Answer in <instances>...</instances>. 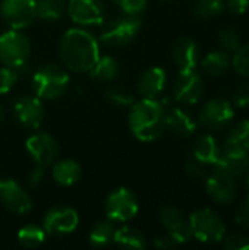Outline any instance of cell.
<instances>
[{"instance_id":"cell-1","label":"cell","mask_w":249,"mask_h":250,"mask_svg":"<svg viewBox=\"0 0 249 250\" xmlns=\"http://www.w3.org/2000/svg\"><path fill=\"white\" fill-rule=\"evenodd\" d=\"M59 56L68 69L73 72H90L100 57V45L88 31L72 28L60 40Z\"/></svg>"},{"instance_id":"cell-2","label":"cell","mask_w":249,"mask_h":250,"mask_svg":"<svg viewBox=\"0 0 249 250\" xmlns=\"http://www.w3.org/2000/svg\"><path fill=\"white\" fill-rule=\"evenodd\" d=\"M129 126L134 136L139 141L150 142L157 139L166 129L164 104L150 98H141L134 103L129 113Z\"/></svg>"},{"instance_id":"cell-3","label":"cell","mask_w":249,"mask_h":250,"mask_svg":"<svg viewBox=\"0 0 249 250\" xmlns=\"http://www.w3.org/2000/svg\"><path fill=\"white\" fill-rule=\"evenodd\" d=\"M69 73L57 64H45L32 76V89L41 100H54L69 86Z\"/></svg>"},{"instance_id":"cell-4","label":"cell","mask_w":249,"mask_h":250,"mask_svg":"<svg viewBox=\"0 0 249 250\" xmlns=\"http://www.w3.org/2000/svg\"><path fill=\"white\" fill-rule=\"evenodd\" d=\"M31 54V42L21 29H10L0 34V62L4 66L21 72Z\"/></svg>"},{"instance_id":"cell-5","label":"cell","mask_w":249,"mask_h":250,"mask_svg":"<svg viewBox=\"0 0 249 250\" xmlns=\"http://www.w3.org/2000/svg\"><path fill=\"white\" fill-rule=\"evenodd\" d=\"M141 29V19L135 15H122L107 21L100 32V41L110 47H122L135 40Z\"/></svg>"},{"instance_id":"cell-6","label":"cell","mask_w":249,"mask_h":250,"mask_svg":"<svg viewBox=\"0 0 249 250\" xmlns=\"http://www.w3.org/2000/svg\"><path fill=\"white\" fill-rule=\"evenodd\" d=\"M192 237L203 243H216L223 240L226 234V226L220 215L211 208H201L192 212L188 218Z\"/></svg>"},{"instance_id":"cell-7","label":"cell","mask_w":249,"mask_h":250,"mask_svg":"<svg viewBox=\"0 0 249 250\" xmlns=\"http://www.w3.org/2000/svg\"><path fill=\"white\" fill-rule=\"evenodd\" d=\"M138 199L132 190L119 188L113 190L106 199L107 218L114 223H126L138 214Z\"/></svg>"},{"instance_id":"cell-8","label":"cell","mask_w":249,"mask_h":250,"mask_svg":"<svg viewBox=\"0 0 249 250\" xmlns=\"http://www.w3.org/2000/svg\"><path fill=\"white\" fill-rule=\"evenodd\" d=\"M66 10L70 19L82 26L103 25L107 16L106 6L101 0H69Z\"/></svg>"},{"instance_id":"cell-9","label":"cell","mask_w":249,"mask_h":250,"mask_svg":"<svg viewBox=\"0 0 249 250\" xmlns=\"http://www.w3.org/2000/svg\"><path fill=\"white\" fill-rule=\"evenodd\" d=\"M79 224V217L78 212L73 208L69 207H54L51 208L43 221V229L45 234L54 236V237H62L73 233Z\"/></svg>"},{"instance_id":"cell-10","label":"cell","mask_w":249,"mask_h":250,"mask_svg":"<svg viewBox=\"0 0 249 250\" xmlns=\"http://www.w3.org/2000/svg\"><path fill=\"white\" fill-rule=\"evenodd\" d=\"M3 21L12 29H22L29 26L35 18V0H3L0 4Z\"/></svg>"},{"instance_id":"cell-11","label":"cell","mask_w":249,"mask_h":250,"mask_svg":"<svg viewBox=\"0 0 249 250\" xmlns=\"http://www.w3.org/2000/svg\"><path fill=\"white\" fill-rule=\"evenodd\" d=\"M25 146L29 155L32 157V160L35 161V164L40 167L51 164L57 158L59 151H60L57 141L44 132H37L31 135L26 139Z\"/></svg>"},{"instance_id":"cell-12","label":"cell","mask_w":249,"mask_h":250,"mask_svg":"<svg viewBox=\"0 0 249 250\" xmlns=\"http://www.w3.org/2000/svg\"><path fill=\"white\" fill-rule=\"evenodd\" d=\"M13 113L18 119V122L28 127V129H37L41 126L44 117H45V108L40 97H19L13 103Z\"/></svg>"},{"instance_id":"cell-13","label":"cell","mask_w":249,"mask_h":250,"mask_svg":"<svg viewBox=\"0 0 249 250\" xmlns=\"http://www.w3.org/2000/svg\"><path fill=\"white\" fill-rule=\"evenodd\" d=\"M233 107L229 101L222 98L210 100L200 113V122L208 130H220L233 119Z\"/></svg>"},{"instance_id":"cell-14","label":"cell","mask_w":249,"mask_h":250,"mask_svg":"<svg viewBox=\"0 0 249 250\" xmlns=\"http://www.w3.org/2000/svg\"><path fill=\"white\" fill-rule=\"evenodd\" d=\"M204 94V82L194 70L179 72V78L173 86V98L182 104H195Z\"/></svg>"},{"instance_id":"cell-15","label":"cell","mask_w":249,"mask_h":250,"mask_svg":"<svg viewBox=\"0 0 249 250\" xmlns=\"http://www.w3.org/2000/svg\"><path fill=\"white\" fill-rule=\"evenodd\" d=\"M0 202L13 214H26L32 208V201L26 190L16 180L0 182Z\"/></svg>"},{"instance_id":"cell-16","label":"cell","mask_w":249,"mask_h":250,"mask_svg":"<svg viewBox=\"0 0 249 250\" xmlns=\"http://www.w3.org/2000/svg\"><path fill=\"white\" fill-rule=\"evenodd\" d=\"M160 220L163 226L167 230V234L178 243H186L188 240L192 239L191 227H189V220L183 217V212L173 207V205H166L160 209Z\"/></svg>"},{"instance_id":"cell-17","label":"cell","mask_w":249,"mask_h":250,"mask_svg":"<svg viewBox=\"0 0 249 250\" xmlns=\"http://www.w3.org/2000/svg\"><path fill=\"white\" fill-rule=\"evenodd\" d=\"M205 188L208 195L220 204H229L238 196V185L235 177L216 168V171L205 179Z\"/></svg>"},{"instance_id":"cell-18","label":"cell","mask_w":249,"mask_h":250,"mask_svg":"<svg viewBox=\"0 0 249 250\" xmlns=\"http://www.w3.org/2000/svg\"><path fill=\"white\" fill-rule=\"evenodd\" d=\"M216 168L233 177L244 176L249 171V152L239 148L226 146L225 149H222V155L219 163L216 164Z\"/></svg>"},{"instance_id":"cell-19","label":"cell","mask_w":249,"mask_h":250,"mask_svg":"<svg viewBox=\"0 0 249 250\" xmlns=\"http://www.w3.org/2000/svg\"><path fill=\"white\" fill-rule=\"evenodd\" d=\"M173 60L176 66L179 67V72L194 70L200 62V50L197 42L189 37H181L172 51Z\"/></svg>"},{"instance_id":"cell-20","label":"cell","mask_w":249,"mask_h":250,"mask_svg":"<svg viewBox=\"0 0 249 250\" xmlns=\"http://www.w3.org/2000/svg\"><path fill=\"white\" fill-rule=\"evenodd\" d=\"M167 83V75L161 67L147 69L138 81V92L142 98L157 100Z\"/></svg>"},{"instance_id":"cell-21","label":"cell","mask_w":249,"mask_h":250,"mask_svg":"<svg viewBox=\"0 0 249 250\" xmlns=\"http://www.w3.org/2000/svg\"><path fill=\"white\" fill-rule=\"evenodd\" d=\"M194 158L203 164H211L216 166L222 155V148L219 146V142L211 135H201L195 139L194 148H192Z\"/></svg>"},{"instance_id":"cell-22","label":"cell","mask_w":249,"mask_h":250,"mask_svg":"<svg viewBox=\"0 0 249 250\" xmlns=\"http://www.w3.org/2000/svg\"><path fill=\"white\" fill-rule=\"evenodd\" d=\"M166 127L178 136H191L197 130V123L191 114L182 108H170L166 113Z\"/></svg>"},{"instance_id":"cell-23","label":"cell","mask_w":249,"mask_h":250,"mask_svg":"<svg viewBox=\"0 0 249 250\" xmlns=\"http://www.w3.org/2000/svg\"><path fill=\"white\" fill-rule=\"evenodd\" d=\"M53 180L60 186H72L82 177L81 166L73 160H60L51 170Z\"/></svg>"},{"instance_id":"cell-24","label":"cell","mask_w":249,"mask_h":250,"mask_svg":"<svg viewBox=\"0 0 249 250\" xmlns=\"http://www.w3.org/2000/svg\"><path fill=\"white\" fill-rule=\"evenodd\" d=\"M230 64H232L230 56L225 50L223 51H211L201 62L203 70L210 76H223L229 70Z\"/></svg>"},{"instance_id":"cell-25","label":"cell","mask_w":249,"mask_h":250,"mask_svg":"<svg viewBox=\"0 0 249 250\" xmlns=\"http://www.w3.org/2000/svg\"><path fill=\"white\" fill-rule=\"evenodd\" d=\"M119 70H120V67H119L117 60L110 57V56H104V57H98V60L90 69L88 73L95 81L110 82V81H113L119 75Z\"/></svg>"},{"instance_id":"cell-26","label":"cell","mask_w":249,"mask_h":250,"mask_svg":"<svg viewBox=\"0 0 249 250\" xmlns=\"http://www.w3.org/2000/svg\"><path fill=\"white\" fill-rule=\"evenodd\" d=\"M116 226L114 221H101L95 224L90 233V245L92 248H107L114 242V234H116Z\"/></svg>"},{"instance_id":"cell-27","label":"cell","mask_w":249,"mask_h":250,"mask_svg":"<svg viewBox=\"0 0 249 250\" xmlns=\"http://www.w3.org/2000/svg\"><path fill=\"white\" fill-rule=\"evenodd\" d=\"M113 243H116L117 246L125 248V249H144V246H145V240H144L142 233L134 227H129V226H123L120 229H116Z\"/></svg>"},{"instance_id":"cell-28","label":"cell","mask_w":249,"mask_h":250,"mask_svg":"<svg viewBox=\"0 0 249 250\" xmlns=\"http://www.w3.org/2000/svg\"><path fill=\"white\" fill-rule=\"evenodd\" d=\"M66 10L65 0H35L37 18L43 21H57Z\"/></svg>"},{"instance_id":"cell-29","label":"cell","mask_w":249,"mask_h":250,"mask_svg":"<svg viewBox=\"0 0 249 250\" xmlns=\"http://www.w3.org/2000/svg\"><path fill=\"white\" fill-rule=\"evenodd\" d=\"M226 146L239 148L249 152V120H242L230 127L226 135Z\"/></svg>"},{"instance_id":"cell-30","label":"cell","mask_w":249,"mask_h":250,"mask_svg":"<svg viewBox=\"0 0 249 250\" xmlns=\"http://www.w3.org/2000/svg\"><path fill=\"white\" fill-rule=\"evenodd\" d=\"M45 239V231L43 227L34 226V224H28L23 226L19 231H18V242L21 246L32 249L40 246Z\"/></svg>"},{"instance_id":"cell-31","label":"cell","mask_w":249,"mask_h":250,"mask_svg":"<svg viewBox=\"0 0 249 250\" xmlns=\"http://www.w3.org/2000/svg\"><path fill=\"white\" fill-rule=\"evenodd\" d=\"M225 9V0H195L194 13L203 19H210L222 13Z\"/></svg>"},{"instance_id":"cell-32","label":"cell","mask_w":249,"mask_h":250,"mask_svg":"<svg viewBox=\"0 0 249 250\" xmlns=\"http://www.w3.org/2000/svg\"><path fill=\"white\" fill-rule=\"evenodd\" d=\"M232 66L239 75L249 78V44L239 45L235 50V54L232 59Z\"/></svg>"},{"instance_id":"cell-33","label":"cell","mask_w":249,"mask_h":250,"mask_svg":"<svg viewBox=\"0 0 249 250\" xmlns=\"http://www.w3.org/2000/svg\"><path fill=\"white\" fill-rule=\"evenodd\" d=\"M106 97L114 103L116 105H120V107H129L134 104V97L129 91H126L125 88L122 86H109L106 89Z\"/></svg>"},{"instance_id":"cell-34","label":"cell","mask_w":249,"mask_h":250,"mask_svg":"<svg viewBox=\"0 0 249 250\" xmlns=\"http://www.w3.org/2000/svg\"><path fill=\"white\" fill-rule=\"evenodd\" d=\"M217 40L225 51H235L241 45V37L233 28H223L219 32Z\"/></svg>"},{"instance_id":"cell-35","label":"cell","mask_w":249,"mask_h":250,"mask_svg":"<svg viewBox=\"0 0 249 250\" xmlns=\"http://www.w3.org/2000/svg\"><path fill=\"white\" fill-rule=\"evenodd\" d=\"M18 76H19V70L9 66L0 67V94H7L16 83Z\"/></svg>"},{"instance_id":"cell-36","label":"cell","mask_w":249,"mask_h":250,"mask_svg":"<svg viewBox=\"0 0 249 250\" xmlns=\"http://www.w3.org/2000/svg\"><path fill=\"white\" fill-rule=\"evenodd\" d=\"M114 1L120 6V9L125 13L139 16L145 10L148 0H114Z\"/></svg>"},{"instance_id":"cell-37","label":"cell","mask_w":249,"mask_h":250,"mask_svg":"<svg viewBox=\"0 0 249 250\" xmlns=\"http://www.w3.org/2000/svg\"><path fill=\"white\" fill-rule=\"evenodd\" d=\"M225 239V248L230 250H249V237L244 234H229Z\"/></svg>"},{"instance_id":"cell-38","label":"cell","mask_w":249,"mask_h":250,"mask_svg":"<svg viewBox=\"0 0 249 250\" xmlns=\"http://www.w3.org/2000/svg\"><path fill=\"white\" fill-rule=\"evenodd\" d=\"M232 101L236 107H248L249 105V82H244L236 86L232 95Z\"/></svg>"},{"instance_id":"cell-39","label":"cell","mask_w":249,"mask_h":250,"mask_svg":"<svg viewBox=\"0 0 249 250\" xmlns=\"http://www.w3.org/2000/svg\"><path fill=\"white\" fill-rule=\"evenodd\" d=\"M204 166L205 164H203V163H200L197 160L188 163L186 164V173H188V176L191 179H194V180H205L207 176H208V173H207V170H205Z\"/></svg>"},{"instance_id":"cell-40","label":"cell","mask_w":249,"mask_h":250,"mask_svg":"<svg viewBox=\"0 0 249 250\" xmlns=\"http://www.w3.org/2000/svg\"><path fill=\"white\" fill-rule=\"evenodd\" d=\"M235 221L238 226H241L242 229H249V201L244 202L242 205H239V208L235 212Z\"/></svg>"},{"instance_id":"cell-41","label":"cell","mask_w":249,"mask_h":250,"mask_svg":"<svg viewBox=\"0 0 249 250\" xmlns=\"http://www.w3.org/2000/svg\"><path fill=\"white\" fill-rule=\"evenodd\" d=\"M225 6L233 15H242L248 10L249 0H226Z\"/></svg>"},{"instance_id":"cell-42","label":"cell","mask_w":249,"mask_h":250,"mask_svg":"<svg viewBox=\"0 0 249 250\" xmlns=\"http://www.w3.org/2000/svg\"><path fill=\"white\" fill-rule=\"evenodd\" d=\"M156 246L160 248V249H170V248L178 246V243L167 234V236H163V237H157L156 239Z\"/></svg>"},{"instance_id":"cell-43","label":"cell","mask_w":249,"mask_h":250,"mask_svg":"<svg viewBox=\"0 0 249 250\" xmlns=\"http://www.w3.org/2000/svg\"><path fill=\"white\" fill-rule=\"evenodd\" d=\"M247 190H248V201H249V171H248V177H247Z\"/></svg>"},{"instance_id":"cell-44","label":"cell","mask_w":249,"mask_h":250,"mask_svg":"<svg viewBox=\"0 0 249 250\" xmlns=\"http://www.w3.org/2000/svg\"><path fill=\"white\" fill-rule=\"evenodd\" d=\"M3 119V107L0 105V120Z\"/></svg>"},{"instance_id":"cell-45","label":"cell","mask_w":249,"mask_h":250,"mask_svg":"<svg viewBox=\"0 0 249 250\" xmlns=\"http://www.w3.org/2000/svg\"><path fill=\"white\" fill-rule=\"evenodd\" d=\"M163 1H170V0H163Z\"/></svg>"},{"instance_id":"cell-46","label":"cell","mask_w":249,"mask_h":250,"mask_svg":"<svg viewBox=\"0 0 249 250\" xmlns=\"http://www.w3.org/2000/svg\"><path fill=\"white\" fill-rule=\"evenodd\" d=\"M0 182H1V180H0Z\"/></svg>"}]
</instances>
